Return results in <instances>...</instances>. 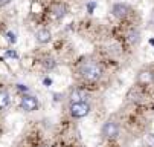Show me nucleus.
I'll use <instances>...</instances> for the list:
<instances>
[{"label":"nucleus","mask_w":154,"mask_h":147,"mask_svg":"<svg viewBox=\"0 0 154 147\" xmlns=\"http://www.w3.org/2000/svg\"><path fill=\"white\" fill-rule=\"evenodd\" d=\"M89 98V92L84 89H73L70 94V100L72 103H79V101H85Z\"/></svg>","instance_id":"423d86ee"},{"label":"nucleus","mask_w":154,"mask_h":147,"mask_svg":"<svg viewBox=\"0 0 154 147\" xmlns=\"http://www.w3.org/2000/svg\"><path fill=\"white\" fill-rule=\"evenodd\" d=\"M17 89H18V91H23V92H26V91H28V88H26L25 85H18V86H17Z\"/></svg>","instance_id":"f3484780"},{"label":"nucleus","mask_w":154,"mask_h":147,"mask_svg":"<svg viewBox=\"0 0 154 147\" xmlns=\"http://www.w3.org/2000/svg\"><path fill=\"white\" fill-rule=\"evenodd\" d=\"M6 38H8L9 43H12V45L17 41V37H15V34H14L12 31H8V32H6Z\"/></svg>","instance_id":"4468645a"},{"label":"nucleus","mask_w":154,"mask_h":147,"mask_svg":"<svg viewBox=\"0 0 154 147\" xmlns=\"http://www.w3.org/2000/svg\"><path fill=\"white\" fill-rule=\"evenodd\" d=\"M41 65L45 66L46 69H49V71H51V69H55V68H57V61H55L52 57H46L45 60L41 61Z\"/></svg>","instance_id":"9d476101"},{"label":"nucleus","mask_w":154,"mask_h":147,"mask_svg":"<svg viewBox=\"0 0 154 147\" xmlns=\"http://www.w3.org/2000/svg\"><path fill=\"white\" fill-rule=\"evenodd\" d=\"M102 135L108 139H113L119 135V126L118 123L115 121H107L104 126H102Z\"/></svg>","instance_id":"7ed1b4c3"},{"label":"nucleus","mask_w":154,"mask_h":147,"mask_svg":"<svg viewBox=\"0 0 154 147\" xmlns=\"http://www.w3.org/2000/svg\"><path fill=\"white\" fill-rule=\"evenodd\" d=\"M78 72H79L81 77H82L84 80H87V81H98V80L102 77V74H104L101 65H98V63L93 61V60H85V61H82L81 65L78 66Z\"/></svg>","instance_id":"f257e3e1"},{"label":"nucleus","mask_w":154,"mask_h":147,"mask_svg":"<svg viewBox=\"0 0 154 147\" xmlns=\"http://www.w3.org/2000/svg\"><path fill=\"white\" fill-rule=\"evenodd\" d=\"M112 12H113V15H115V17H118V18H124V17H127V15H128L130 8H128L127 5H124V3H116V5H113Z\"/></svg>","instance_id":"39448f33"},{"label":"nucleus","mask_w":154,"mask_h":147,"mask_svg":"<svg viewBox=\"0 0 154 147\" xmlns=\"http://www.w3.org/2000/svg\"><path fill=\"white\" fill-rule=\"evenodd\" d=\"M38 147H46V145H38Z\"/></svg>","instance_id":"aec40b11"},{"label":"nucleus","mask_w":154,"mask_h":147,"mask_svg":"<svg viewBox=\"0 0 154 147\" xmlns=\"http://www.w3.org/2000/svg\"><path fill=\"white\" fill-rule=\"evenodd\" d=\"M128 40L131 41V43H136V41L139 40V32L137 31H130L128 32Z\"/></svg>","instance_id":"f8f14e48"},{"label":"nucleus","mask_w":154,"mask_h":147,"mask_svg":"<svg viewBox=\"0 0 154 147\" xmlns=\"http://www.w3.org/2000/svg\"><path fill=\"white\" fill-rule=\"evenodd\" d=\"M20 106H21V109L26 110V112H34V110L38 109V100L34 95H25L23 98H21Z\"/></svg>","instance_id":"20e7f679"},{"label":"nucleus","mask_w":154,"mask_h":147,"mask_svg":"<svg viewBox=\"0 0 154 147\" xmlns=\"http://www.w3.org/2000/svg\"><path fill=\"white\" fill-rule=\"evenodd\" d=\"M154 80V74H151V72H142L140 75H139V81L140 83H151Z\"/></svg>","instance_id":"9b49d317"},{"label":"nucleus","mask_w":154,"mask_h":147,"mask_svg":"<svg viewBox=\"0 0 154 147\" xmlns=\"http://www.w3.org/2000/svg\"><path fill=\"white\" fill-rule=\"evenodd\" d=\"M66 12H67V8H66L63 3H55L54 6H52V17L54 18H63L64 15H66Z\"/></svg>","instance_id":"0eeeda50"},{"label":"nucleus","mask_w":154,"mask_h":147,"mask_svg":"<svg viewBox=\"0 0 154 147\" xmlns=\"http://www.w3.org/2000/svg\"><path fill=\"white\" fill-rule=\"evenodd\" d=\"M90 113V104L87 101H79V103H72L70 106V115L73 118H84Z\"/></svg>","instance_id":"f03ea898"},{"label":"nucleus","mask_w":154,"mask_h":147,"mask_svg":"<svg viewBox=\"0 0 154 147\" xmlns=\"http://www.w3.org/2000/svg\"><path fill=\"white\" fill-rule=\"evenodd\" d=\"M145 142L148 144V147H154V133H148L145 136Z\"/></svg>","instance_id":"ddd939ff"},{"label":"nucleus","mask_w":154,"mask_h":147,"mask_svg":"<svg viewBox=\"0 0 154 147\" xmlns=\"http://www.w3.org/2000/svg\"><path fill=\"white\" fill-rule=\"evenodd\" d=\"M95 6H96V3H95V2H93V3H89V5H87V11H89V14H92V12H93Z\"/></svg>","instance_id":"dca6fc26"},{"label":"nucleus","mask_w":154,"mask_h":147,"mask_svg":"<svg viewBox=\"0 0 154 147\" xmlns=\"http://www.w3.org/2000/svg\"><path fill=\"white\" fill-rule=\"evenodd\" d=\"M5 55H6V57H9V58H18V54H17L15 51H11V49H9V51H6V54H5Z\"/></svg>","instance_id":"2eb2a0df"},{"label":"nucleus","mask_w":154,"mask_h":147,"mask_svg":"<svg viewBox=\"0 0 154 147\" xmlns=\"http://www.w3.org/2000/svg\"><path fill=\"white\" fill-rule=\"evenodd\" d=\"M35 37H37V41H38V43H41V45L49 43L51 38H52V35H51V32H49L48 29H40Z\"/></svg>","instance_id":"6e6552de"},{"label":"nucleus","mask_w":154,"mask_h":147,"mask_svg":"<svg viewBox=\"0 0 154 147\" xmlns=\"http://www.w3.org/2000/svg\"><path fill=\"white\" fill-rule=\"evenodd\" d=\"M43 83H45L46 86H51V85H52V80H51V78H45V80H43Z\"/></svg>","instance_id":"a211bd4d"},{"label":"nucleus","mask_w":154,"mask_h":147,"mask_svg":"<svg viewBox=\"0 0 154 147\" xmlns=\"http://www.w3.org/2000/svg\"><path fill=\"white\" fill-rule=\"evenodd\" d=\"M11 0H0V5H6V3H9Z\"/></svg>","instance_id":"6ab92c4d"},{"label":"nucleus","mask_w":154,"mask_h":147,"mask_svg":"<svg viewBox=\"0 0 154 147\" xmlns=\"http://www.w3.org/2000/svg\"><path fill=\"white\" fill-rule=\"evenodd\" d=\"M9 104V94L5 91H0V109H5Z\"/></svg>","instance_id":"1a4fd4ad"}]
</instances>
